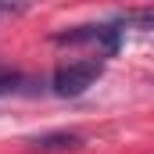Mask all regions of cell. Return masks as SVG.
Returning <instances> with one entry per match:
<instances>
[{"label":"cell","instance_id":"1","mask_svg":"<svg viewBox=\"0 0 154 154\" xmlns=\"http://www.w3.org/2000/svg\"><path fill=\"white\" fill-rule=\"evenodd\" d=\"M100 75H104V61L100 57H79V61L61 65L54 72V82L50 86H54L57 97H79V93H86Z\"/></svg>","mask_w":154,"mask_h":154},{"label":"cell","instance_id":"2","mask_svg":"<svg viewBox=\"0 0 154 154\" xmlns=\"http://www.w3.org/2000/svg\"><path fill=\"white\" fill-rule=\"evenodd\" d=\"M54 43H93V47H100V54H115L118 43H122V29H115V25H79L68 32H57Z\"/></svg>","mask_w":154,"mask_h":154},{"label":"cell","instance_id":"3","mask_svg":"<svg viewBox=\"0 0 154 154\" xmlns=\"http://www.w3.org/2000/svg\"><path fill=\"white\" fill-rule=\"evenodd\" d=\"M29 143L36 151H75L79 143H82V136L79 133H47V136H36Z\"/></svg>","mask_w":154,"mask_h":154},{"label":"cell","instance_id":"4","mask_svg":"<svg viewBox=\"0 0 154 154\" xmlns=\"http://www.w3.org/2000/svg\"><path fill=\"white\" fill-rule=\"evenodd\" d=\"M118 25H129V29H154V7H133V11H122L118 14Z\"/></svg>","mask_w":154,"mask_h":154},{"label":"cell","instance_id":"5","mask_svg":"<svg viewBox=\"0 0 154 154\" xmlns=\"http://www.w3.org/2000/svg\"><path fill=\"white\" fill-rule=\"evenodd\" d=\"M14 82H18V75H14V72L0 68V93H11V90H14Z\"/></svg>","mask_w":154,"mask_h":154},{"label":"cell","instance_id":"6","mask_svg":"<svg viewBox=\"0 0 154 154\" xmlns=\"http://www.w3.org/2000/svg\"><path fill=\"white\" fill-rule=\"evenodd\" d=\"M25 7L22 4H0V18H11V14H22Z\"/></svg>","mask_w":154,"mask_h":154}]
</instances>
